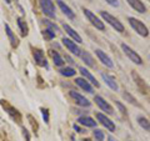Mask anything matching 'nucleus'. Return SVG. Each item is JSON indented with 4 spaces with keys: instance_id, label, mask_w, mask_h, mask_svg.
I'll use <instances>...</instances> for the list:
<instances>
[{
    "instance_id": "nucleus-26",
    "label": "nucleus",
    "mask_w": 150,
    "mask_h": 141,
    "mask_svg": "<svg viewBox=\"0 0 150 141\" xmlns=\"http://www.w3.org/2000/svg\"><path fill=\"white\" fill-rule=\"evenodd\" d=\"M18 26H19V29H20L21 36H26L28 34H29V29H28L26 23L21 18H18Z\"/></svg>"
},
{
    "instance_id": "nucleus-2",
    "label": "nucleus",
    "mask_w": 150,
    "mask_h": 141,
    "mask_svg": "<svg viewBox=\"0 0 150 141\" xmlns=\"http://www.w3.org/2000/svg\"><path fill=\"white\" fill-rule=\"evenodd\" d=\"M100 16L103 18V20L106 21L111 27H114L115 31H118V32H124L125 27H124L123 24H121V21H119L118 18H115L114 15H111V14H109L108 11H104V10L100 11Z\"/></svg>"
},
{
    "instance_id": "nucleus-1",
    "label": "nucleus",
    "mask_w": 150,
    "mask_h": 141,
    "mask_svg": "<svg viewBox=\"0 0 150 141\" xmlns=\"http://www.w3.org/2000/svg\"><path fill=\"white\" fill-rule=\"evenodd\" d=\"M128 21H129L130 26L135 30V32H137L138 35L143 36V37H148L149 36V29H148V26L145 25L142 20H139V19L134 18V16H129L128 18Z\"/></svg>"
},
{
    "instance_id": "nucleus-23",
    "label": "nucleus",
    "mask_w": 150,
    "mask_h": 141,
    "mask_svg": "<svg viewBox=\"0 0 150 141\" xmlns=\"http://www.w3.org/2000/svg\"><path fill=\"white\" fill-rule=\"evenodd\" d=\"M50 53V56H51V59H53V63L55 66H63V65L65 64L64 61V59L62 58V55H60L58 51H55V50H50L49 51Z\"/></svg>"
},
{
    "instance_id": "nucleus-16",
    "label": "nucleus",
    "mask_w": 150,
    "mask_h": 141,
    "mask_svg": "<svg viewBox=\"0 0 150 141\" xmlns=\"http://www.w3.org/2000/svg\"><path fill=\"white\" fill-rule=\"evenodd\" d=\"M56 4H58V6L60 8V10L63 11V14L67 18L69 19H71V20H74L75 19V13L71 10V8H70L68 4H65L63 0H56Z\"/></svg>"
},
{
    "instance_id": "nucleus-12",
    "label": "nucleus",
    "mask_w": 150,
    "mask_h": 141,
    "mask_svg": "<svg viewBox=\"0 0 150 141\" xmlns=\"http://www.w3.org/2000/svg\"><path fill=\"white\" fill-rule=\"evenodd\" d=\"M69 95H70V97H71L73 100H74L75 102H76V104H78L79 106H83V107H89V106L91 105V102L89 101L85 96L81 95L80 92L75 91V90H70Z\"/></svg>"
},
{
    "instance_id": "nucleus-30",
    "label": "nucleus",
    "mask_w": 150,
    "mask_h": 141,
    "mask_svg": "<svg viewBox=\"0 0 150 141\" xmlns=\"http://www.w3.org/2000/svg\"><path fill=\"white\" fill-rule=\"evenodd\" d=\"M43 35H44V37L46 40H53L54 37H55V32L53 31V30H50V29H45L44 31H43Z\"/></svg>"
},
{
    "instance_id": "nucleus-15",
    "label": "nucleus",
    "mask_w": 150,
    "mask_h": 141,
    "mask_svg": "<svg viewBox=\"0 0 150 141\" xmlns=\"http://www.w3.org/2000/svg\"><path fill=\"white\" fill-rule=\"evenodd\" d=\"M79 71H80V74L83 75V78L85 79V80H88L89 82L91 84V85H94L95 87H99L100 86V84L98 82V80L95 79V76H94V75L89 71L88 69H85L84 66H81V68H79Z\"/></svg>"
},
{
    "instance_id": "nucleus-11",
    "label": "nucleus",
    "mask_w": 150,
    "mask_h": 141,
    "mask_svg": "<svg viewBox=\"0 0 150 141\" xmlns=\"http://www.w3.org/2000/svg\"><path fill=\"white\" fill-rule=\"evenodd\" d=\"M62 41H63V45L68 49V51H70V53H71L73 55H75V56H80L81 49L79 48V45L75 43V41L69 39V37H63Z\"/></svg>"
},
{
    "instance_id": "nucleus-33",
    "label": "nucleus",
    "mask_w": 150,
    "mask_h": 141,
    "mask_svg": "<svg viewBox=\"0 0 150 141\" xmlns=\"http://www.w3.org/2000/svg\"><path fill=\"white\" fill-rule=\"evenodd\" d=\"M105 1L109 4V5L114 6V8H118L119 6V1H118V0H105Z\"/></svg>"
},
{
    "instance_id": "nucleus-32",
    "label": "nucleus",
    "mask_w": 150,
    "mask_h": 141,
    "mask_svg": "<svg viewBox=\"0 0 150 141\" xmlns=\"http://www.w3.org/2000/svg\"><path fill=\"white\" fill-rule=\"evenodd\" d=\"M41 114H43V119H44V121L46 124H49V111H48V109H41Z\"/></svg>"
},
{
    "instance_id": "nucleus-24",
    "label": "nucleus",
    "mask_w": 150,
    "mask_h": 141,
    "mask_svg": "<svg viewBox=\"0 0 150 141\" xmlns=\"http://www.w3.org/2000/svg\"><path fill=\"white\" fill-rule=\"evenodd\" d=\"M121 95H123V99H124V100H125V101H128L129 104L134 105V106H137V107H142V105H140L139 102H138V100H137V99H135L133 95H131V94H130L128 90H124Z\"/></svg>"
},
{
    "instance_id": "nucleus-37",
    "label": "nucleus",
    "mask_w": 150,
    "mask_h": 141,
    "mask_svg": "<svg viewBox=\"0 0 150 141\" xmlns=\"http://www.w3.org/2000/svg\"><path fill=\"white\" fill-rule=\"evenodd\" d=\"M84 141H90V140H88V139H86V140H84Z\"/></svg>"
},
{
    "instance_id": "nucleus-21",
    "label": "nucleus",
    "mask_w": 150,
    "mask_h": 141,
    "mask_svg": "<svg viewBox=\"0 0 150 141\" xmlns=\"http://www.w3.org/2000/svg\"><path fill=\"white\" fill-rule=\"evenodd\" d=\"M5 32H6V35L9 37V41H10V44H11V48H18V45H19V40H18V37L15 36V34L11 30V27L9 26L8 24H5Z\"/></svg>"
},
{
    "instance_id": "nucleus-29",
    "label": "nucleus",
    "mask_w": 150,
    "mask_h": 141,
    "mask_svg": "<svg viewBox=\"0 0 150 141\" xmlns=\"http://www.w3.org/2000/svg\"><path fill=\"white\" fill-rule=\"evenodd\" d=\"M93 136L95 137L96 141H103V140H104V137H105L104 133H103L101 130H99V129H95L93 131Z\"/></svg>"
},
{
    "instance_id": "nucleus-6",
    "label": "nucleus",
    "mask_w": 150,
    "mask_h": 141,
    "mask_svg": "<svg viewBox=\"0 0 150 141\" xmlns=\"http://www.w3.org/2000/svg\"><path fill=\"white\" fill-rule=\"evenodd\" d=\"M94 101H95V104L98 105V107H99L101 111H104V114H108V115H112V114H114V109H112V106L103 96L95 95V96H94Z\"/></svg>"
},
{
    "instance_id": "nucleus-10",
    "label": "nucleus",
    "mask_w": 150,
    "mask_h": 141,
    "mask_svg": "<svg viewBox=\"0 0 150 141\" xmlns=\"http://www.w3.org/2000/svg\"><path fill=\"white\" fill-rule=\"evenodd\" d=\"M131 78H133L135 85H137V87H138V90L142 94H148L150 91V87L148 86V84L144 81V80L142 79V76H140L138 73L133 71V73H131Z\"/></svg>"
},
{
    "instance_id": "nucleus-31",
    "label": "nucleus",
    "mask_w": 150,
    "mask_h": 141,
    "mask_svg": "<svg viewBox=\"0 0 150 141\" xmlns=\"http://www.w3.org/2000/svg\"><path fill=\"white\" fill-rule=\"evenodd\" d=\"M44 24H45L46 26H48V29L53 30V31L55 32V34H56V31H59V27L56 26V25L54 24V23H51L50 20H48V19H45V20H44Z\"/></svg>"
},
{
    "instance_id": "nucleus-36",
    "label": "nucleus",
    "mask_w": 150,
    "mask_h": 141,
    "mask_svg": "<svg viewBox=\"0 0 150 141\" xmlns=\"http://www.w3.org/2000/svg\"><path fill=\"white\" fill-rule=\"evenodd\" d=\"M5 1H6L8 4H10V3H11V0H5Z\"/></svg>"
},
{
    "instance_id": "nucleus-7",
    "label": "nucleus",
    "mask_w": 150,
    "mask_h": 141,
    "mask_svg": "<svg viewBox=\"0 0 150 141\" xmlns=\"http://www.w3.org/2000/svg\"><path fill=\"white\" fill-rule=\"evenodd\" d=\"M39 4H40L41 10H43V13L46 16H49L50 19H55V16H56L55 6L51 0H39Z\"/></svg>"
},
{
    "instance_id": "nucleus-14",
    "label": "nucleus",
    "mask_w": 150,
    "mask_h": 141,
    "mask_svg": "<svg viewBox=\"0 0 150 141\" xmlns=\"http://www.w3.org/2000/svg\"><path fill=\"white\" fill-rule=\"evenodd\" d=\"M63 29L65 30V32H67V34H68L70 37H71L73 41H75L76 44H81V43H83L81 36L79 35V34H78V31H75L69 24H65V23H64V24H63Z\"/></svg>"
},
{
    "instance_id": "nucleus-25",
    "label": "nucleus",
    "mask_w": 150,
    "mask_h": 141,
    "mask_svg": "<svg viewBox=\"0 0 150 141\" xmlns=\"http://www.w3.org/2000/svg\"><path fill=\"white\" fill-rule=\"evenodd\" d=\"M137 121H138L139 126H140V128H142L143 130L150 133V121L146 119V117H145V116H138Z\"/></svg>"
},
{
    "instance_id": "nucleus-18",
    "label": "nucleus",
    "mask_w": 150,
    "mask_h": 141,
    "mask_svg": "<svg viewBox=\"0 0 150 141\" xmlns=\"http://www.w3.org/2000/svg\"><path fill=\"white\" fill-rule=\"evenodd\" d=\"M126 1H128V4L135 11H138L140 14L146 13V6H145V4L142 1V0H126Z\"/></svg>"
},
{
    "instance_id": "nucleus-3",
    "label": "nucleus",
    "mask_w": 150,
    "mask_h": 141,
    "mask_svg": "<svg viewBox=\"0 0 150 141\" xmlns=\"http://www.w3.org/2000/svg\"><path fill=\"white\" fill-rule=\"evenodd\" d=\"M0 105L3 106V109L5 110V112L11 117L14 121H16L18 124H20L23 121V116L20 114V111H19L18 109H15L11 104H9L6 100H0Z\"/></svg>"
},
{
    "instance_id": "nucleus-17",
    "label": "nucleus",
    "mask_w": 150,
    "mask_h": 141,
    "mask_svg": "<svg viewBox=\"0 0 150 141\" xmlns=\"http://www.w3.org/2000/svg\"><path fill=\"white\" fill-rule=\"evenodd\" d=\"M75 84L80 87V89H83L84 91H86V92H89V94H93L94 91V89H93V85L90 82L88 81V80H85L84 78H76L75 79Z\"/></svg>"
},
{
    "instance_id": "nucleus-8",
    "label": "nucleus",
    "mask_w": 150,
    "mask_h": 141,
    "mask_svg": "<svg viewBox=\"0 0 150 141\" xmlns=\"http://www.w3.org/2000/svg\"><path fill=\"white\" fill-rule=\"evenodd\" d=\"M33 58H34L36 65H39V66H41V68L48 69V60H46L44 51L41 49L33 48Z\"/></svg>"
},
{
    "instance_id": "nucleus-9",
    "label": "nucleus",
    "mask_w": 150,
    "mask_h": 141,
    "mask_svg": "<svg viewBox=\"0 0 150 141\" xmlns=\"http://www.w3.org/2000/svg\"><path fill=\"white\" fill-rule=\"evenodd\" d=\"M96 120L99 121V123H100L103 126H104V128H105L108 131H110V133H114V131H115L116 126H115V124H114V121H111L105 114L98 112V114H96Z\"/></svg>"
},
{
    "instance_id": "nucleus-27",
    "label": "nucleus",
    "mask_w": 150,
    "mask_h": 141,
    "mask_svg": "<svg viewBox=\"0 0 150 141\" xmlns=\"http://www.w3.org/2000/svg\"><path fill=\"white\" fill-rule=\"evenodd\" d=\"M59 73L62 74L63 76H65V78H71V76H74V75L76 74L75 69H74V68H70V66H65V68H63V69H60Z\"/></svg>"
},
{
    "instance_id": "nucleus-19",
    "label": "nucleus",
    "mask_w": 150,
    "mask_h": 141,
    "mask_svg": "<svg viewBox=\"0 0 150 141\" xmlns=\"http://www.w3.org/2000/svg\"><path fill=\"white\" fill-rule=\"evenodd\" d=\"M101 79L104 80V82H105L106 85L111 89V90H114V91H118V90H119V85H118V82L115 81V79L112 78V76H110V75H108V74L101 73Z\"/></svg>"
},
{
    "instance_id": "nucleus-20",
    "label": "nucleus",
    "mask_w": 150,
    "mask_h": 141,
    "mask_svg": "<svg viewBox=\"0 0 150 141\" xmlns=\"http://www.w3.org/2000/svg\"><path fill=\"white\" fill-rule=\"evenodd\" d=\"M78 123L80 125H83V126H85V128H95L96 126V121L94 120L93 117L85 116V115L78 117Z\"/></svg>"
},
{
    "instance_id": "nucleus-4",
    "label": "nucleus",
    "mask_w": 150,
    "mask_h": 141,
    "mask_svg": "<svg viewBox=\"0 0 150 141\" xmlns=\"http://www.w3.org/2000/svg\"><path fill=\"white\" fill-rule=\"evenodd\" d=\"M83 13L84 15L86 16V19L89 21H90V24L95 27V29L100 30V31H104L105 30V25H104V21H101V19L99 16H96L95 14H94L93 11H90L89 9L86 8H83Z\"/></svg>"
},
{
    "instance_id": "nucleus-5",
    "label": "nucleus",
    "mask_w": 150,
    "mask_h": 141,
    "mask_svg": "<svg viewBox=\"0 0 150 141\" xmlns=\"http://www.w3.org/2000/svg\"><path fill=\"white\" fill-rule=\"evenodd\" d=\"M120 46H121V50H123V53H124L126 56H128V58H129L134 64H137V65H143V59H142V56H140L135 50L131 49L128 44L121 43Z\"/></svg>"
},
{
    "instance_id": "nucleus-35",
    "label": "nucleus",
    "mask_w": 150,
    "mask_h": 141,
    "mask_svg": "<svg viewBox=\"0 0 150 141\" xmlns=\"http://www.w3.org/2000/svg\"><path fill=\"white\" fill-rule=\"evenodd\" d=\"M108 140H109V141H118L116 139H114V137H112V136H109V137H108Z\"/></svg>"
},
{
    "instance_id": "nucleus-38",
    "label": "nucleus",
    "mask_w": 150,
    "mask_h": 141,
    "mask_svg": "<svg viewBox=\"0 0 150 141\" xmlns=\"http://www.w3.org/2000/svg\"><path fill=\"white\" fill-rule=\"evenodd\" d=\"M148 1H150V0H148Z\"/></svg>"
},
{
    "instance_id": "nucleus-13",
    "label": "nucleus",
    "mask_w": 150,
    "mask_h": 141,
    "mask_svg": "<svg viewBox=\"0 0 150 141\" xmlns=\"http://www.w3.org/2000/svg\"><path fill=\"white\" fill-rule=\"evenodd\" d=\"M95 55L98 56V59L101 61V64L105 65L106 68H109V69L114 68V63H112V60L110 59V56L108 55L105 51H103L101 49H96L95 50Z\"/></svg>"
},
{
    "instance_id": "nucleus-28",
    "label": "nucleus",
    "mask_w": 150,
    "mask_h": 141,
    "mask_svg": "<svg viewBox=\"0 0 150 141\" xmlns=\"http://www.w3.org/2000/svg\"><path fill=\"white\" fill-rule=\"evenodd\" d=\"M115 105L118 106V109H119V111H120V114L123 115L124 117H126V119H128L129 117V115H128V110H126V107L121 104L120 101H115Z\"/></svg>"
},
{
    "instance_id": "nucleus-34",
    "label": "nucleus",
    "mask_w": 150,
    "mask_h": 141,
    "mask_svg": "<svg viewBox=\"0 0 150 141\" xmlns=\"http://www.w3.org/2000/svg\"><path fill=\"white\" fill-rule=\"evenodd\" d=\"M74 130H76V133H84V130L79 128L78 125H74Z\"/></svg>"
},
{
    "instance_id": "nucleus-22",
    "label": "nucleus",
    "mask_w": 150,
    "mask_h": 141,
    "mask_svg": "<svg viewBox=\"0 0 150 141\" xmlns=\"http://www.w3.org/2000/svg\"><path fill=\"white\" fill-rule=\"evenodd\" d=\"M80 58L83 59V61L90 68H95V63H94V58L91 56V54L86 50H81V54H80Z\"/></svg>"
}]
</instances>
